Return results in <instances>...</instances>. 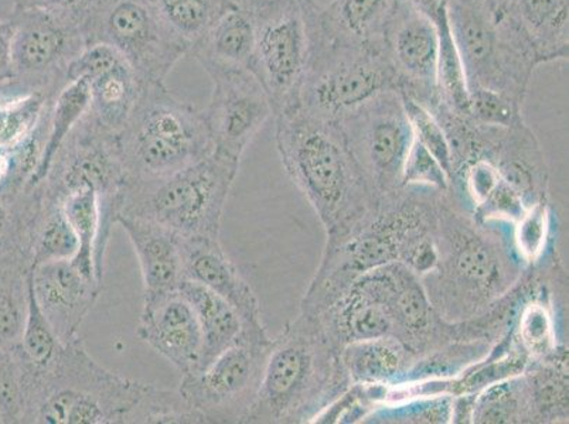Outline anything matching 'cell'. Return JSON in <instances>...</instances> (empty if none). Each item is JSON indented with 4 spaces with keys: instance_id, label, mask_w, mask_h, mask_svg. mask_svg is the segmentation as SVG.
<instances>
[{
    "instance_id": "cell-1",
    "label": "cell",
    "mask_w": 569,
    "mask_h": 424,
    "mask_svg": "<svg viewBox=\"0 0 569 424\" xmlns=\"http://www.w3.org/2000/svg\"><path fill=\"white\" fill-rule=\"evenodd\" d=\"M436 267L421 277L429 300L445 322L483 317L519 286L530 267L499 231L476 221L453 191L439 195Z\"/></svg>"
},
{
    "instance_id": "cell-2",
    "label": "cell",
    "mask_w": 569,
    "mask_h": 424,
    "mask_svg": "<svg viewBox=\"0 0 569 424\" xmlns=\"http://www.w3.org/2000/svg\"><path fill=\"white\" fill-rule=\"evenodd\" d=\"M273 121L279 158L322 222L326 246L341 244L369 225L380 201L357 165L339 123L301 107L278 113Z\"/></svg>"
},
{
    "instance_id": "cell-3",
    "label": "cell",
    "mask_w": 569,
    "mask_h": 424,
    "mask_svg": "<svg viewBox=\"0 0 569 424\" xmlns=\"http://www.w3.org/2000/svg\"><path fill=\"white\" fill-rule=\"evenodd\" d=\"M350 385L339 346L318 319L299 313L272 339L244 424L313 423Z\"/></svg>"
},
{
    "instance_id": "cell-4",
    "label": "cell",
    "mask_w": 569,
    "mask_h": 424,
    "mask_svg": "<svg viewBox=\"0 0 569 424\" xmlns=\"http://www.w3.org/2000/svg\"><path fill=\"white\" fill-rule=\"evenodd\" d=\"M23 364L22 423L132 424L149 387L103 369L80 335L41 369Z\"/></svg>"
},
{
    "instance_id": "cell-5",
    "label": "cell",
    "mask_w": 569,
    "mask_h": 424,
    "mask_svg": "<svg viewBox=\"0 0 569 424\" xmlns=\"http://www.w3.org/2000/svg\"><path fill=\"white\" fill-rule=\"evenodd\" d=\"M117 138L129 184L167 179L213 153L203 111L173 95L164 82L143 85Z\"/></svg>"
},
{
    "instance_id": "cell-6",
    "label": "cell",
    "mask_w": 569,
    "mask_h": 424,
    "mask_svg": "<svg viewBox=\"0 0 569 424\" xmlns=\"http://www.w3.org/2000/svg\"><path fill=\"white\" fill-rule=\"evenodd\" d=\"M468 90L485 88L525 105L538 64L501 0H445Z\"/></svg>"
},
{
    "instance_id": "cell-7",
    "label": "cell",
    "mask_w": 569,
    "mask_h": 424,
    "mask_svg": "<svg viewBox=\"0 0 569 424\" xmlns=\"http://www.w3.org/2000/svg\"><path fill=\"white\" fill-rule=\"evenodd\" d=\"M319 9L317 0H309V57L299 107L338 122L380 92L397 90V81L386 51L336 38Z\"/></svg>"
},
{
    "instance_id": "cell-8",
    "label": "cell",
    "mask_w": 569,
    "mask_h": 424,
    "mask_svg": "<svg viewBox=\"0 0 569 424\" xmlns=\"http://www.w3.org/2000/svg\"><path fill=\"white\" fill-rule=\"evenodd\" d=\"M238 170L240 162L213 152L167 179L128 183L119 216L152 221L182 238H219Z\"/></svg>"
},
{
    "instance_id": "cell-9",
    "label": "cell",
    "mask_w": 569,
    "mask_h": 424,
    "mask_svg": "<svg viewBox=\"0 0 569 424\" xmlns=\"http://www.w3.org/2000/svg\"><path fill=\"white\" fill-rule=\"evenodd\" d=\"M39 185L44 203L53 205H60L72 191L84 188L97 191L101 226L94 262L98 282L102 283L108 242L128 189L117 133L108 131L87 111L57 150L48 174Z\"/></svg>"
},
{
    "instance_id": "cell-10",
    "label": "cell",
    "mask_w": 569,
    "mask_h": 424,
    "mask_svg": "<svg viewBox=\"0 0 569 424\" xmlns=\"http://www.w3.org/2000/svg\"><path fill=\"white\" fill-rule=\"evenodd\" d=\"M308 2L257 3L250 71L267 92L273 117L295 110L301 102L309 57Z\"/></svg>"
},
{
    "instance_id": "cell-11",
    "label": "cell",
    "mask_w": 569,
    "mask_h": 424,
    "mask_svg": "<svg viewBox=\"0 0 569 424\" xmlns=\"http://www.w3.org/2000/svg\"><path fill=\"white\" fill-rule=\"evenodd\" d=\"M87 46L116 49L143 84L164 82L189 49L149 0H102L81 24Z\"/></svg>"
},
{
    "instance_id": "cell-12",
    "label": "cell",
    "mask_w": 569,
    "mask_h": 424,
    "mask_svg": "<svg viewBox=\"0 0 569 424\" xmlns=\"http://www.w3.org/2000/svg\"><path fill=\"white\" fill-rule=\"evenodd\" d=\"M346 143L377 199L385 201L402 189L403 163L413 132L402 95L380 92L338 121Z\"/></svg>"
},
{
    "instance_id": "cell-13",
    "label": "cell",
    "mask_w": 569,
    "mask_h": 424,
    "mask_svg": "<svg viewBox=\"0 0 569 424\" xmlns=\"http://www.w3.org/2000/svg\"><path fill=\"white\" fill-rule=\"evenodd\" d=\"M12 81L9 94L40 92L56 98L69 84V69L87 48L74 19L43 8H24L13 18Z\"/></svg>"
},
{
    "instance_id": "cell-14",
    "label": "cell",
    "mask_w": 569,
    "mask_h": 424,
    "mask_svg": "<svg viewBox=\"0 0 569 424\" xmlns=\"http://www.w3.org/2000/svg\"><path fill=\"white\" fill-rule=\"evenodd\" d=\"M272 339L266 330H244L237 343L204 369L182 376L179 392L206 423H244L260 390Z\"/></svg>"
},
{
    "instance_id": "cell-15",
    "label": "cell",
    "mask_w": 569,
    "mask_h": 424,
    "mask_svg": "<svg viewBox=\"0 0 569 424\" xmlns=\"http://www.w3.org/2000/svg\"><path fill=\"white\" fill-rule=\"evenodd\" d=\"M355 284L385 307L392 337L400 340L418 359L445 345L465 341L460 324L439 317L421 277L401 262L372 269Z\"/></svg>"
},
{
    "instance_id": "cell-16",
    "label": "cell",
    "mask_w": 569,
    "mask_h": 424,
    "mask_svg": "<svg viewBox=\"0 0 569 424\" xmlns=\"http://www.w3.org/2000/svg\"><path fill=\"white\" fill-rule=\"evenodd\" d=\"M213 90L203 111L213 152L241 162L258 132L273 117L260 81L240 67L207 65Z\"/></svg>"
},
{
    "instance_id": "cell-17",
    "label": "cell",
    "mask_w": 569,
    "mask_h": 424,
    "mask_svg": "<svg viewBox=\"0 0 569 424\" xmlns=\"http://www.w3.org/2000/svg\"><path fill=\"white\" fill-rule=\"evenodd\" d=\"M438 50L436 23L406 0L388 29L385 51L398 92L427 110L437 102Z\"/></svg>"
},
{
    "instance_id": "cell-18",
    "label": "cell",
    "mask_w": 569,
    "mask_h": 424,
    "mask_svg": "<svg viewBox=\"0 0 569 424\" xmlns=\"http://www.w3.org/2000/svg\"><path fill=\"white\" fill-rule=\"evenodd\" d=\"M29 282L57 337L63 343L79 337V330L94 307L102 284L87 277L71 260L33 266Z\"/></svg>"
},
{
    "instance_id": "cell-19",
    "label": "cell",
    "mask_w": 569,
    "mask_h": 424,
    "mask_svg": "<svg viewBox=\"0 0 569 424\" xmlns=\"http://www.w3.org/2000/svg\"><path fill=\"white\" fill-rule=\"evenodd\" d=\"M138 337L184 376L199 369L203 335L193 307L180 292L143 299Z\"/></svg>"
},
{
    "instance_id": "cell-20",
    "label": "cell",
    "mask_w": 569,
    "mask_h": 424,
    "mask_svg": "<svg viewBox=\"0 0 569 424\" xmlns=\"http://www.w3.org/2000/svg\"><path fill=\"white\" fill-rule=\"evenodd\" d=\"M479 159L488 160L527 206L548 199V172L540 143L525 123L513 128L482 125Z\"/></svg>"
},
{
    "instance_id": "cell-21",
    "label": "cell",
    "mask_w": 569,
    "mask_h": 424,
    "mask_svg": "<svg viewBox=\"0 0 569 424\" xmlns=\"http://www.w3.org/2000/svg\"><path fill=\"white\" fill-rule=\"evenodd\" d=\"M186 281L203 284L234 307L246 330H263L260 302L219 238H182Z\"/></svg>"
},
{
    "instance_id": "cell-22",
    "label": "cell",
    "mask_w": 569,
    "mask_h": 424,
    "mask_svg": "<svg viewBox=\"0 0 569 424\" xmlns=\"http://www.w3.org/2000/svg\"><path fill=\"white\" fill-rule=\"evenodd\" d=\"M117 224L126 231L143 282V299L179 292L186 281L182 236L152 221L119 216Z\"/></svg>"
},
{
    "instance_id": "cell-23",
    "label": "cell",
    "mask_w": 569,
    "mask_h": 424,
    "mask_svg": "<svg viewBox=\"0 0 569 424\" xmlns=\"http://www.w3.org/2000/svg\"><path fill=\"white\" fill-rule=\"evenodd\" d=\"M258 0H226L219 17L190 53L207 65L250 70Z\"/></svg>"
},
{
    "instance_id": "cell-24",
    "label": "cell",
    "mask_w": 569,
    "mask_h": 424,
    "mask_svg": "<svg viewBox=\"0 0 569 424\" xmlns=\"http://www.w3.org/2000/svg\"><path fill=\"white\" fill-rule=\"evenodd\" d=\"M538 65L569 57V0H501Z\"/></svg>"
},
{
    "instance_id": "cell-25",
    "label": "cell",
    "mask_w": 569,
    "mask_h": 424,
    "mask_svg": "<svg viewBox=\"0 0 569 424\" xmlns=\"http://www.w3.org/2000/svg\"><path fill=\"white\" fill-rule=\"evenodd\" d=\"M406 0H330L320 20L341 40L385 51L386 36Z\"/></svg>"
},
{
    "instance_id": "cell-26",
    "label": "cell",
    "mask_w": 569,
    "mask_h": 424,
    "mask_svg": "<svg viewBox=\"0 0 569 424\" xmlns=\"http://www.w3.org/2000/svg\"><path fill=\"white\" fill-rule=\"evenodd\" d=\"M418 356L392 335L343 346L341 361L351 384L391 385L406 380Z\"/></svg>"
},
{
    "instance_id": "cell-27",
    "label": "cell",
    "mask_w": 569,
    "mask_h": 424,
    "mask_svg": "<svg viewBox=\"0 0 569 424\" xmlns=\"http://www.w3.org/2000/svg\"><path fill=\"white\" fill-rule=\"evenodd\" d=\"M313 317V315H310ZM333 343L343 346L391 335V322L385 307L356 284H351L332 306L315 315Z\"/></svg>"
},
{
    "instance_id": "cell-28",
    "label": "cell",
    "mask_w": 569,
    "mask_h": 424,
    "mask_svg": "<svg viewBox=\"0 0 569 424\" xmlns=\"http://www.w3.org/2000/svg\"><path fill=\"white\" fill-rule=\"evenodd\" d=\"M179 292L198 315L201 335H203V353H201L198 369L201 370L237 343L246 325L241 315L230 303L203 284L184 281Z\"/></svg>"
},
{
    "instance_id": "cell-29",
    "label": "cell",
    "mask_w": 569,
    "mask_h": 424,
    "mask_svg": "<svg viewBox=\"0 0 569 424\" xmlns=\"http://www.w3.org/2000/svg\"><path fill=\"white\" fill-rule=\"evenodd\" d=\"M43 196L39 184L28 185L17 199L0 196V267L32 269V248Z\"/></svg>"
},
{
    "instance_id": "cell-30",
    "label": "cell",
    "mask_w": 569,
    "mask_h": 424,
    "mask_svg": "<svg viewBox=\"0 0 569 424\" xmlns=\"http://www.w3.org/2000/svg\"><path fill=\"white\" fill-rule=\"evenodd\" d=\"M90 108L88 111L103 128L121 132L141 95L143 82L126 60L88 81Z\"/></svg>"
},
{
    "instance_id": "cell-31",
    "label": "cell",
    "mask_w": 569,
    "mask_h": 424,
    "mask_svg": "<svg viewBox=\"0 0 569 424\" xmlns=\"http://www.w3.org/2000/svg\"><path fill=\"white\" fill-rule=\"evenodd\" d=\"M532 423L568 422V350L531 361L525 372Z\"/></svg>"
},
{
    "instance_id": "cell-32",
    "label": "cell",
    "mask_w": 569,
    "mask_h": 424,
    "mask_svg": "<svg viewBox=\"0 0 569 424\" xmlns=\"http://www.w3.org/2000/svg\"><path fill=\"white\" fill-rule=\"evenodd\" d=\"M550 294L547 287L535 286L522 300L516 323L511 325V337L531 361L547 359L563 349L557 344Z\"/></svg>"
},
{
    "instance_id": "cell-33",
    "label": "cell",
    "mask_w": 569,
    "mask_h": 424,
    "mask_svg": "<svg viewBox=\"0 0 569 424\" xmlns=\"http://www.w3.org/2000/svg\"><path fill=\"white\" fill-rule=\"evenodd\" d=\"M60 205L79 240V251L71 260L72 265L87 277L96 279L98 282L94 255L98 234H100L101 209L97 191L91 188L72 191L64 196Z\"/></svg>"
},
{
    "instance_id": "cell-34",
    "label": "cell",
    "mask_w": 569,
    "mask_h": 424,
    "mask_svg": "<svg viewBox=\"0 0 569 424\" xmlns=\"http://www.w3.org/2000/svg\"><path fill=\"white\" fill-rule=\"evenodd\" d=\"M90 108V85L84 79L69 82L51 107L48 142L29 185L40 184L48 174L57 150Z\"/></svg>"
},
{
    "instance_id": "cell-35",
    "label": "cell",
    "mask_w": 569,
    "mask_h": 424,
    "mask_svg": "<svg viewBox=\"0 0 569 424\" xmlns=\"http://www.w3.org/2000/svg\"><path fill=\"white\" fill-rule=\"evenodd\" d=\"M472 423H532L525 374L486 387L476 395Z\"/></svg>"
},
{
    "instance_id": "cell-36",
    "label": "cell",
    "mask_w": 569,
    "mask_h": 424,
    "mask_svg": "<svg viewBox=\"0 0 569 424\" xmlns=\"http://www.w3.org/2000/svg\"><path fill=\"white\" fill-rule=\"evenodd\" d=\"M226 0H149L159 18L168 26L189 53L219 17Z\"/></svg>"
},
{
    "instance_id": "cell-37",
    "label": "cell",
    "mask_w": 569,
    "mask_h": 424,
    "mask_svg": "<svg viewBox=\"0 0 569 424\" xmlns=\"http://www.w3.org/2000/svg\"><path fill=\"white\" fill-rule=\"evenodd\" d=\"M439 38L437 67V102L469 115V90L462 60L449 28L447 9L436 22ZM433 103V105H436Z\"/></svg>"
},
{
    "instance_id": "cell-38",
    "label": "cell",
    "mask_w": 569,
    "mask_h": 424,
    "mask_svg": "<svg viewBox=\"0 0 569 424\" xmlns=\"http://www.w3.org/2000/svg\"><path fill=\"white\" fill-rule=\"evenodd\" d=\"M29 272L22 266L0 267V349L22 340L29 306Z\"/></svg>"
},
{
    "instance_id": "cell-39",
    "label": "cell",
    "mask_w": 569,
    "mask_h": 424,
    "mask_svg": "<svg viewBox=\"0 0 569 424\" xmlns=\"http://www.w3.org/2000/svg\"><path fill=\"white\" fill-rule=\"evenodd\" d=\"M77 251L79 240L67 221L63 209L43 201L34 230L32 267L40 263L72 260Z\"/></svg>"
},
{
    "instance_id": "cell-40",
    "label": "cell",
    "mask_w": 569,
    "mask_h": 424,
    "mask_svg": "<svg viewBox=\"0 0 569 424\" xmlns=\"http://www.w3.org/2000/svg\"><path fill=\"white\" fill-rule=\"evenodd\" d=\"M50 100L40 92L9 95L0 87V150L17 147L38 125Z\"/></svg>"
},
{
    "instance_id": "cell-41",
    "label": "cell",
    "mask_w": 569,
    "mask_h": 424,
    "mask_svg": "<svg viewBox=\"0 0 569 424\" xmlns=\"http://www.w3.org/2000/svg\"><path fill=\"white\" fill-rule=\"evenodd\" d=\"M552 211L550 201L542 199L526 210L525 215L513 225L516 255L526 267H537L551 245Z\"/></svg>"
},
{
    "instance_id": "cell-42",
    "label": "cell",
    "mask_w": 569,
    "mask_h": 424,
    "mask_svg": "<svg viewBox=\"0 0 569 424\" xmlns=\"http://www.w3.org/2000/svg\"><path fill=\"white\" fill-rule=\"evenodd\" d=\"M61 344L63 341L57 337L53 327L41 312L29 282L28 317H26L23 335L19 345L26 364L33 369H41L50 360H53Z\"/></svg>"
},
{
    "instance_id": "cell-43",
    "label": "cell",
    "mask_w": 569,
    "mask_h": 424,
    "mask_svg": "<svg viewBox=\"0 0 569 424\" xmlns=\"http://www.w3.org/2000/svg\"><path fill=\"white\" fill-rule=\"evenodd\" d=\"M469 117L482 125L495 128H513L525 123L520 102L485 88L469 90Z\"/></svg>"
},
{
    "instance_id": "cell-44",
    "label": "cell",
    "mask_w": 569,
    "mask_h": 424,
    "mask_svg": "<svg viewBox=\"0 0 569 424\" xmlns=\"http://www.w3.org/2000/svg\"><path fill=\"white\" fill-rule=\"evenodd\" d=\"M402 100L403 105H406L407 115L410 118L413 138L438 160L445 173H447L449 180H451L452 185L453 169L451 148H449L447 134H445L442 127L439 125L437 118L433 117L427 108H423L421 103L407 97H402Z\"/></svg>"
},
{
    "instance_id": "cell-45",
    "label": "cell",
    "mask_w": 569,
    "mask_h": 424,
    "mask_svg": "<svg viewBox=\"0 0 569 424\" xmlns=\"http://www.w3.org/2000/svg\"><path fill=\"white\" fill-rule=\"evenodd\" d=\"M19 345L0 349V411L7 423H22L24 364Z\"/></svg>"
},
{
    "instance_id": "cell-46",
    "label": "cell",
    "mask_w": 569,
    "mask_h": 424,
    "mask_svg": "<svg viewBox=\"0 0 569 424\" xmlns=\"http://www.w3.org/2000/svg\"><path fill=\"white\" fill-rule=\"evenodd\" d=\"M402 188H426L437 191H451V180L442 165L413 138L412 147L403 163Z\"/></svg>"
},
{
    "instance_id": "cell-47",
    "label": "cell",
    "mask_w": 569,
    "mask_h": 424,
    "mask_svg": "<svg viewBox=\"0 0 569 424\" xmlns=\"http://www.w3.org/2000/svg\"><path fill=\"white\" fill-rule=\"evenodd\" d=\"M122 60V55L111 46L103 43L90 44L72 61L67 77H69V82L81 79L90 81Z\"/></svg>"
},
{
    "instance_id": "cell-48",
    "label": "cell",
    "mask_w": 569,
    "mask_h": 424,
    "mask_svg": "<svg viewBox=\"0 0 569 424\" xmlns=\"http://www.w3.org/2000/svg\"><path fill=\"white\" fill-rule=\"evenodd\" d=\"M102 0H22L24 8H43L67 14L81 24Z\"/></svg>"
},
{
    "instance_id": "cell-49",
    "label": "cell",
    "mask_w": 569,
    "mask_h": 424,
    "mask_svg": "<svg viewBox=\"0 0 569 424\" xmlns=\"http://www.w3.org/2000/svg\"><path fill=\"white\" fill-rule=\"evenodd\" d=\"M14 36V22L0 20V87L12 81V44Z\"/></svg>"
},
{
    "instance_id": "cell-50",
    "label": "cell",
    "mask_w": 569,
    "mask_h": 424,
    "mask_svg": "<svg viewBox=\"0 0 569 424\" xmlns=\"http://www.w3.org/2000/svg\"><path fill=\"white\" fill-rule=\"evenodd\" d=\"M407 2L433 23L445 12V0H407Z\"/></svg>"
},
{
    "instance_id": "cell-51",
    "label": "cell",
    "mask_w": 569,
    "mask_h": 424,
    "mask_svg": "<svg viewBox=\"0 0 569 424\" xmlns=\"http://www.w3.org/2000/svg\"><path fill=\"white\" fill-rule=\"evenodd\" d=\"M22 9V0H0V20H12Z\"/></svg>"
},
{
    "instance_id": "cell-52",
    "label": "cell",
    "mask_w": 569,
    "mask_h": 424,
    "mask_svg": "<svg viewBox=\"0 0 569 424\" xmlns=\"http://www.w3.org/2000/svg\"><path fill=\"white\" fill-rule=\"evenodd\" d=\"M0 423H7V418H4L3 412L0 411Z\"/></svg>"
}]
</instances>
